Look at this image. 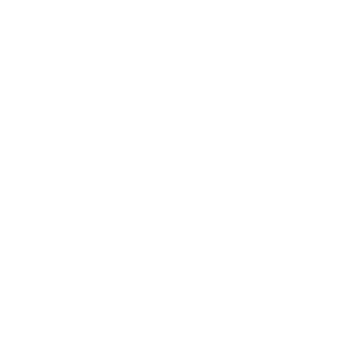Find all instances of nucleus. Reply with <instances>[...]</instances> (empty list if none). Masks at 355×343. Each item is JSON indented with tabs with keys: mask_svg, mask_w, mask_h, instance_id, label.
<instances>
[]
</instances>
